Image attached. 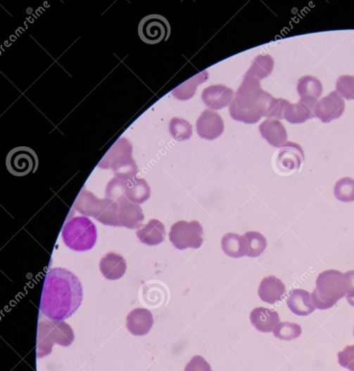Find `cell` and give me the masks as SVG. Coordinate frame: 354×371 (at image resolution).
I'll return each instance as SVG.
<instances>
[{
    "label": "cell",
    "mask_w": 354,
    "mask_h": 371,
    "mask_svg": "<svg viewBox=\"0 0 354 371\" xmlns=\"http://www.w3.org/2000/svg\"><path fill=\"white\" fill-rule=\"evenodd\" d=\"M83 288L78 277L63 268L51 269L45 275L40 311L53 320H63L80 307Z\"/></svg>",
    "instance_id": "cell-1"
},
{
    "label": "cell",
    "mask_w": 354,
    "mask_h": 371,
    "mask_svg": "<svg viewBox=\"0 0 354 371\" xmlns=\"http://www.w3.org/2000/svg\"><path fill=\"white\" fill-rule=\"evenodd\" d=\"M75 337L73 330L63 320H53L41 316L37 327V358L49 356L56 344L65 347L70 346Z\"/></svg>",
    "instance_id": "cell-2"
},
{
    "label": "cell",
    "mask_w": 354,
    "mask_h": 371,
    "mask_svg": "<svg viewBox=\"0 0 354 371\" xmlns=\"http://www.w3.org/2000/svg\"><path fill=\"white\" fill-rule=\"evenodd\" d=\"M261 88L260 80L247 73L229 106L230 115L234 120L248 124L260 121L262 115L256 110L255 97Z\"/></svg>",
    "instance_id": "cell-3"
},
{
    "label": "cell",
    "mask_w": 354,
    "mask_h": 371,
    "mask_svg": "<svg viewBox=\"0 0 354 371\" xmlns=\"http://www.w3.org/2000/svg\"><path fill=\"white\" fill-rule=\"evenodd\" d=\"M347 294V285L343 273L337 270H327L318 275L312 301L320 310L333 308Z\"/></svg>",
    "instance_id": "cell-4"
},
{
    "label": "cell",
    "mask_w": 354,
    "mask_h": 371,
    "mask_svg": "<svg viewBox=\"0 0 354 371\" xmlns=\"http://www.w3.org/2000/svg\"><path fill=\"white\" fill-rule=\"evenodd\" d=\"M74 207L81 214L93 217L104 225L121 226L119 205L111 199H99L93 193L83 189L77 197Z\"/></svg>",
    "instance_id": "cell-5"
},
{
    "label": "cell",
    "mask_w": 354,
    "mask_h": 371,
    "mask_svg": "<svg viewBox=\"0 0 354 371\" xmlns=\"http://www.w3.org/2000/svg\"><path fill=\"white\" fill-rule=\"evenodd\" d=\"M65 245L77 252L91 249L98 238L96 225L87 217H75L68 221L62 230Z\"/></svg>",
    "instance_id": "cell-6"
},
{
    "label": "cell",
    "mask_w": 354,
    "mask_h": 371,
    "mask_svg": "<svg viewBox=\"0 0 354 371\" xmlns=\"http://www.w3.org/2000/svg\"><path fill=\"white\" fill-rule=\"evenodd\" d=\"M169 235L171 242L179 250L199 249L203 243V229L197 221H177L171 227Z\"/></svg>",
    "instance_id": "cell-7"
},
{
    "label": "cell",
    "mask_w": 354,
    "mask_h": 371,
    "mask_svg": "<svg viewBox=\"0 0 354 371\" xmlns=\"http://www.w3.org/2000/svg\"><path fill=\"white\" fill-rule=\"evenodd\" d=\"M138 34L141 40L146 44H158L170 38L171 35L170 23L163 15H149L139 22Z\"/></svg>",
    "instance_id": "cell-8"
},
{
    "label": "cell",
    "mask_w": 354,
    "mask_h": 371,
    "mask_svg": "<svg viewBox=\"0 0 354 371\" xmlns=\"http://www.w3.org/2000/svg\"><path fill=\"white\" fill-rule=\"evenodd\" d=\"M39 160L36 152L28 147H18L11 150L6 158V166L11 174L25 176L34 173Z\"/></svg>",
    "instance_id": "cell-9"
},
{
    "label": "cell",
    "mask_w": 354,
    "mask_h": 371,
    "mask_svg": "<svg viewBox=\"0 0 354 371\" xmlns=\"http://www.w3.org/2000/svg\"><path fill=\"white\" fill-rule=\"evenodd\" d=\"M345 101L336 91L322 98L316 105L315 115L323 123L338 119L345 110Z\"/></svg>",
    "instance_id": "cell-10"
},
{
    "label": "cell",
    "mask_w": 354,
    "mask_h": 371,
    "mask_svg": "<svg viewBox=\"0 0 354 371\" xmlns=\"http://www.w3.org/2000/svg\"><path fill=\"white\" fill-rule=\"evenodd\" d=\"M317 100L311 97L301 98L297 104L289 102L286 106L283 118L293 124H302L316 117Z\"/></svg>",
    "instance_id": "cell-11"
},
{
    "label": "cell",
    "mask_w": 354,
    "mask_h": 371,
    "mask_svg": "<svg viewBox=\"0 0 354 371\" xmlns=\"http://www.w3.org/2000/svg\"><path fill=\"white\" fill-rule=\"evenodd\" d=\"M305 159L302 148L294 143L282 145L276 157V166L282 172L296 171L301 167Z\"/></svg>",
    "instance_id": "cell-12"
},
{
    "label": "cell",
    "mask_w": 354,
    "mask_h": 371,
    "mask_svg": "<svg viewBox=\"0 0 354 371\" xmlns=\"http://www.w3.org/2000/svg\"><path fill=\"white\" fill-rule=\"evenodd\" d=\"M198 135L207 141H214L220 136L225 130V124L221 115L213 110H207L197 121Z\"/></svg>",
    "instance_id": "cell-13"
},
{
    "label": "cell",
    "mask_w": 354,
    "mask_h": 371,
    "mask_svg": "<svg viewBox=\"0 0 354 371\" xmlns=\"http://www.w3.org/2000/svg\"><path fill=\"white\" fill-rule=\"evenodd\" d=\"M115 202L119 205L121 226L135 229L143 226L145 216L139 204L132 202L125 195L118 198Z\"/></svg>",
    "instance_id": "cell-14"
},
{
    "label": "cell",
    "mask_w": 354,
    "mask_h": 371,
    "mask_svg": "<svg viewBox=\"0 0 354 371\" xmlns=\"http://www.w3.org/2000/svg\"><path fill=\"white\" fill-rule=\"evenodd\" d=\"M233 97V90L222 84L210 86L202 93V100L205 105L215 110L228 106Z\"/></svg>",
    "instance_id": "cell-15"
},
{
    "label": "cell",
    "mask_w": 354,
    "mask_h": 371,
    "mask_svg": "<svg viewBox=\"0 0 354 371\" xmlns=\"http://www.w3.org/2000/svg\"><path fill=\"white\" fill-rule=\"evenodd\" d=\"M153 325V316L151 312L145 308H137L130 312L127 317L128 331L136 337L148 334Z\"/></svg>",
    "instance_id": "cell-16"
},
{
    "label": "cell",
    "mask_w": 354,
    "mask_h": 371,
    "mask_svg": "<svg viewBox=\"0 0 354 371\" xmlns=\"http://www.w3.org/2000/svg\"><path fill=\"white\" fill-rule=\"evenodd\" d=\"M127 263L120 254L108 253L100 262V270L105 278L115 281L122 278L127 271Z\"/></svg>",
    "instance_id": "cell-17"
},
{
    "label": "cell",
    "mask_w": 354,
    "mask_h": 371,
    "mask_svg": "<svg viewBox=\"0 0 354 371\" xmlns=\"http://www.w3.org/2000/svg\"><path fill=\"white\" fill-rule=\"evenodd\" d=\"M286 292L284 284L274 275L265 277L258 288V296L269 304H274L281 301Z\"/></svg>",
    "instance_id": "cell-18"
},
{
    "label": "cell",
    "mask_w": 354,
    "mask_h": 371,
    "mask_svg": "<svg viewBox=\"0 0 354 371\" xmlns=\"http://www.w3.org/2000/svg\"><path fill=\"white\" fill-rule=\"evenodd\" d=\"M259 130L267 143L274 148H279L287 143V131L278 120L267 119L265 121L259 126Z\"/></svg>",
    "instance_id": "cell-19"
},
{
    "label": "cell",
    "mask_w": 354,
    "mask_h": 371,
    "mask_svg": "<svg viewBox=\"0 0 354 371\" xmlns=\"http://www.w3.org/2000/svg\"><path fill=\"white\" fill-rule=\"evenodd\" d=\"M250 320L258 331L264 333L273 332L277 324L280 323L277 311L263 307L253 309L250 314Z\"/></svg>",
    "instance_id": "cell-20"
},
{
    "label": "cell",
    "mask_w": 354,
    "mask_h": 371,
    "mask_svg": "<svg viewBox=\"0 0 354 371\" xmlns=\"http://www.w3.org/2000/svg\"><path fill=\"white\" fill-rule=\"evenodd\" d=\"M287 305L293 313L299 316L309 315L316 310L311 294L301 289H293L290 292Z\"/></svg>",
    "instance_id": "cell-21"
},
{
    "label": "cell",
    "mask_w": 354,
    "mask_h": 371,
    "mask_svg": "<svg viewBox=\"0 0 354 371\" xmlns=\"http://www.w3.org/2000/svg\"><path fill=\"white\" fill-rule=\"evenodd\" d=\"M136 235L141 243L148 246H156L165 240L166 228L160 221L152 219L137 230Z\"/></svg>",
    "instance_id": "cell-22"
},
{
    "label": "cell",
    "mask_w": 354,
    "mask_h": 371,
    "mask_svg": "<svg viewBox=\"0 0 354 371\" xmlns=\"http://www.w3.org/2000/svg\"><path fill=\"white\" fill-rule=\"evenodd\" d=\"M151 188L144 178H134L127 181L125 196L135 204L144 203L151 197Z\"/></svg>",
    "instance_id": "cell-23"
},
{
    "label": "cell",
    "mask_w": 354,
    "mask_h": 371,
    "mask_svg": "<svg viewBox=\"0 0 354 371\" xmlns=\"http://www.w3.org/2000/svg\"><path fill=\"white\" fill-rule=\"evenodd\" d=\"M222 247L227 256L240 259L247 256L248 247L244 236L234 233H228L222 240Z\"/></svg>",
    "instance_id": "cell-24"
},
{
    "label": "cell",
    "mask_w": 354,
    "mask_h": 371,
    "mask_svg": "<svg viewBox=\"0 0 354 371\" xmlns=\"http://www.w3.org/2000/svg\"><path fill=\"white\" fill-rule=\"evenodd\" d=\"M208 74L206 71L201 72L194 78L179 86L173 91V95L180 100H187L193 98L197 89V86L205 82L208 79Z\"/></svg>",
    "instance_id": "cell-25"
},
{
    "label": "cell",
    "mask_w": 354,
    "mask_h": 371,
    "mask_svg": "<svg viewBox=\"0 0 354 371\" xmlns=\"http://www.w3.org/2000/svg\"><path fill=\"white\" fill-rule=\"evenodd\" d=\"M297 89L301 98L311 97L318 99L323 92L321 82L312 76H304L301 78L297 85Z\"/></svg>",
    "instance_id": "cell-26"
},
{
    "label": "cell",
    "mask_w": 354,
    "mask_h": 371,
    "mask_svg": "<svg viewBox=\"0 0 354 371\" xmlns=\"http://www.w3.org/2000/svg\"><path fill=\"white\" fill-rule=\"evenodd\" d=\"M274 68V60L269 56H259L252 63L248 73L258 80L269 77Z\"/></svg>",
    "instance_id": "cell-27"
},
{
    "label": "cell",
    "mask_w": 354,
    "mask_h": 371,
    "mask_svg": "<svg viewBox=\"0 0 354 371\" xmlns=\"http://www.w3.org/2000/svg\"><path fill=\"white\" fill-rule=\"evenodd\" d=\"M248 247L247 257L257 258L265 252L267 241L261 233L257 231H249L244 235Z\"/></svg>",
    "instance_id": "cell-28"
},
{
    "label": "cell",
    "mask_w": 354,
    "mask_h": 371,
    "mask_svg": "<svg viewBox=\"0 0 354 371\" xmlns=\"http://www.w3.org/2000/svg\"><path fill=\"white\" fill-rule=\"evenodd\" d=\"M334 195L336 199L343 202L354 201V179L344 177L339 179L334 188Z\"/></svg>",
    "instance_id": "cell-29"
},
{
    "label": "cell",
    "mask_w": 354,
    "mask_h": 371,
    "mask_svg": "<svg viewBox=\"0 0 354 371\" xmlns=\"http://www.w3.org/2000/svg\"><path fill=\"white\" fill-rule=\"evenodd\" d=\"M276 338L281 340L291 341L298 338L302 333L298 324L290 322L279 323L273 331Z\"/></svg>",
    "instance_id": "cell-30"
},
{
    "label": "cell",
    "mask_w": 354,
    "mask_h": 371,
    "mask_svg": "<svg viewBox=\"0 0 354 371\" xmlns=\"http://www.w3.org/2000/svg\"><path fill=\"white\" fill-rule=\"evenodd\" d=\"M170 132L177 141H188L193 135V127L186 120L175 118L170 124Z\"/></svg>",
    "instance_id": "cell-31"
},
{
    "label": "cell",
    "mask_w": 354,
    "mask_h": 371,
    "mask_svg": "<svg viewBox=\"0 0 354 371\" xmlns=\"http://www.w3.org/2000/svg\"><path fill=\"white\" fill-rule=\"evenodd\" d=\"M336 91L348 100H354V76L344 75L338 79Z\"/></svg>",
    "instance_id": "cell-32"
},
{
    "label": "cell",
    "mask_w": 354,
    "mask_h": 371,
    "mask_svg": "<svg viewBox=\"0 0 354 371\" xmlns=\"http://www.w3.org/2000/svg\"><path fill=\"white\" fill-rule=\"evenodd\" d=\"M339 363L350 371H354V345L347 346L338 354Z\"/></svg>",
    "instance_id": "cell-33"
},
{
    "label": "cell",
    "mask_w": 354,
    "mask_h": 371,
    "mask_svg": "<svg viewBox=\"0 0 354 371\" xmlns=\"http://www.w3.org/2000/svg\"><path fill=\"white\" fill-rule=\"evenodd\" d=\"M184 371H212V369L202 356H196L187 364Z\"/></svg>",
    "instance_id": "cell-34"
},
{
    "label": "cell",
    "mask_w": 354,
    "mask_h": 371,
    "mask_svg": "<svg viewBox=\"0 0 354 371\" xmlns=\"http://www.w3.org/2000/svg\"><path fill=\"white\" fill-rule=\"evenodd\" d=\"M347 285V294L354 293V271H350L343 273Z\"/></svg>",
    "instance_id": "cell-35"
},
{
    "label": "cell",
    "mask_w": 354,
    "mask_h": 371,
    "mask_svg": "<svg viewBox=\"0 0 354 371\" xmlns=\"http://www.w3.org/2000/svg\"><path fill=\"white\" fill-rule=\"evenodd\" d=\"M346 299L348 303L353 307H354V293H350L346 294Z\"/></svg>",
    "instance_id": "cell-36"
},
{
    "label": "cell",
    "mask_w": 354,
    "mask_h": 371,
    "mask_svg": "<svg viewBox=\"0 0 354 371\" xmlns=\"http://www.w3.org/2000/svg\"><path fill=\"white\" fill-rule=\"evenodd\" d=\"M353 334H354V330H353Z\"/></svg>",
    "instance_id": "cell-37"
}]
</instances>
